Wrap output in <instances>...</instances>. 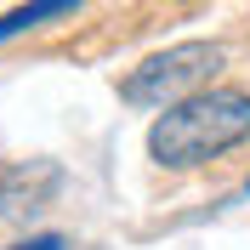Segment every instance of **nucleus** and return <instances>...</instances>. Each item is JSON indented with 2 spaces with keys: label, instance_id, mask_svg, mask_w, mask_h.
Wrapping results in <instances>:
<instances>
[{
  "label": "nucleus",
  "instance_id": "obj_2",
  "mask_svg": "<svg viewBox=\"0 0 250 250\" xmlns=\"http://www.w3.org/2000/svg\"><path fill=\"white\" fill-rule=\"evenodd\" d=\"M228 62V51L216 40H182V46H165L154 57H142L131 74L120 80V97L131 108H165L176 97L199 91L205 80H216V68Z\"/></svg>",
  "mask_w": 250,
  "mask_h": 250
},
{
  "label": "nucleus",
  "instance_id": "obj_5",
  "mask_svg": "<svg viewBox=\"0 0 250 250\" xmlns=\"http://www.w3.org/2000/svg\"><path fill=\"white\" fill-rule=\"evenodd\" d=\"M245 193H250V182H245Z\"/></svg>",
  "mask_w": 250,
  "mask_h": 250
},
{
  "label": "nucleus",
  "instance_id": "obj_3",
  "mask_svg": "<svg viewBox=\"0 0 250 250\" xmlns=\"http://www.w3.org/2000/svg\"><path fill=\"white\" fill-rule=\"evenodd\" d=\"M80 6L85 0H23L17 12L0 17V46L17 40V34H29V29H40V23H51V17H62V12H80Z\"/></svg>",
  "mask_w": 250,
  "mask_h": 250
},
{
  "label": "nucleus",
  "instance_id": "obj_1",
  "mask_svg": "<svg viewBox=\"0 0 250 250\" xmlns=\"http://www.w3.org/2000/svg\"><path fill=\"white\" fill-rule=\"evenodd\" d=\"M250 137V91L205 80L199 91L176 97L148 125V159L159 171H199Z\"/></svg>",
  "mask_w": 250,
  "mask_h": 250
},
{
  "label": "nucleus",
  "instance_id": "obj_4",
  "mask_svg": "<svg viewBox=\"0 0 250 250\" xmlns=\"http://www.w3.org/2000/svg\"><path fill=\"white\" fill-rule=\"evenodd\" d=\"M12 250H62V239H57V233H40V239H23V245H12Z\"/></svg>",
  "mask_w": 250,
  "mask_h": 250
}]
</instances>
